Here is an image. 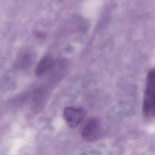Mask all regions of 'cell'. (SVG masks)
Masks as SVG:
<instances>
[{"mask_svg":"<svg viewBox=\"0 0 155 155\" xmlns=\"http://www.w3.org/2000/svg\"><path fill=\"white\" fill-rule=\"evenodd\" d=\"M64 117L69 127H77L85 117L86 111L81 108L66 107L63 112Z\"/></svg>","mask_w":155,"mask_h":155,"instance_id":"3957f363","label":"cell"},{"mask_svg":"<svg viewBox=\"0 0 155 155\" xmlns=\"http://www.w3.org/2000/svg\"><path fill=\"white\" fill-rule=\"evenodd\" d=\"M143 112L146 118H155V68L149 72L147 77Z\"/></svg>","mask_w":155,"mask_h":155,"instance_id":"6da1fadb","label":"cell"},{"mask_svg":"<svg viewBox=\"0 0 155 155\" xmlns=\"http://www.w3.org/2000/svg\"><path fill=\"white\" fill-rule=\"evenodd\" d=\"M102 134L100 121L96 118H92L85 125L82 130V137L85 141L92 142L101 137Z\"/></svg>","mask_w":155,"mask_h":155,"instance_id":"7a4b0ae2","label":"cell"},{"mask_svg":"<svg viewBox=\"0 0 155 155\" xmlns=\"http://www.w3.org/2000/svg\"><path fill=\"white\" fill-rule=\"evenodd\" d=\"M81 155H93V153H84L83 154H82Z\"/></svg>","mask_w":155,"mask_h":155,"instance_id":"5b68a950","label":"cell"},{"mask_svg":"<svg viewBox=\"0 0 155 155\" xmlns=\"http://www.w3.org/2000/svg\"><path fill=\"white\" fill-rule=\"evenodd\" d=\"M52 64L53 61L50 56H45L43 57L37 64L35 69V76H40L45 73L51 69Z\"/></svg>","mask_w":155,"mask_h":155,"instance_id":"277c9868","label":"cell"}]
</instances>
